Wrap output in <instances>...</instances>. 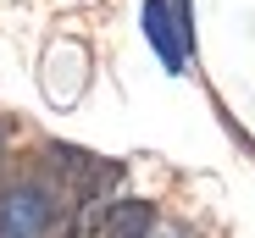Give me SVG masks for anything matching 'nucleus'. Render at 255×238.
Wrapping results in <instances>:
<instances>
[{
	"instance_id": "3",
	"label": "nucleus",
	"mask_w": 255,
	"mask_h": 238,
	"mask_svg": "<svg viewBox=\"0 0 255 238\" xmlns=\"http://www.w3.org/2000/svg\"><path fill=\"white\" fill-rule=\"evenodd\" d=\"M150 222H155V205H144V200H117V205L106 211V222H100V238H144Z\"/></svg>"
},
{
	"instance_id": "1",
	"label": "nucleus",
	"mask_w": 255,
	"mask_h": 238,
	"mask_svg": "<svg viewBox=\"0 0 255 238\" xmlns=\"http://www.w3.org/2000/svg\"><path fill=\"white\" fill-rule=\"evenodd\" d=\"M56 222V205L45 188H11L6 200H0V238H45Z\"/></svg>"
},
{
	"instance_id": "2",
	"label": "nucleus",
	"mask_w": 255,
	"mask_h": 238,
	"mask_svg": "<svg viewBox=\"0 0 255 238\" xmlns=\"http://www.w3.org/2000/svg\"><path fill=\"white\" fill-rule=\"evenodd\" d=\"M144 33H150L155 56L166 61V72H183V61H189V45H183L178 17H172V6H166V0H144Z\"/></svg>"
}]
</instances>
